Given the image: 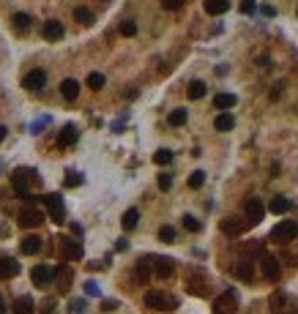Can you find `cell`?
<instances>
[{
    "label": "cell",
    "instance_id": "1",
    "mask_svg": "<svg viewBox=\"0 0 298 314\" xmlns=\"http://www.w3.org/2000/svg\"><path fill=\"white\" fill-rule=\"evenodd\" d=\"M145 306H150V309H159V312H172L175 306V298L167 293H159V290H150V293H145Z\"/></svg>",
    "mask_w": 298,
    "mask_h": 314
},
{
    "label": "cell",
    "instance_id": "2",
    "mask_svg": "<svg viewBox=\"0 0 298 314\" xmlns=\"http://www.w3.org/2000/svg\"><path fill=\"white\" fill-rule=\"evenodd\" d=\"M42 200H44L46 211H50V219H52V222H55V224H63V222H66V208H63V197H60V194H44Z\"/></svg>",
    "mask_w": 298,
    "mask_h": 314
},
{
    "label": "cell",
    "instance_id": "3",
    "mask_svg": "<svg viewBox=\"0 0 298 314\" xmlns=\"http://www.w3.org/2000/svg\"><path fill=\"white\" fill-rule=\"evenodd\" d=\"M28 178L38 180L36 170H16L14 175H11V189H14V191H16V197H22V200H25V197L30 194V189H28Z\"/></svg>",
    "mask_w": 298,
    "mask_h": 314
},
{
    "label": "cell",
    "instance_id": "4",
    "mask_svg": "<svg viewBox=\"0 0 298 314\" xmlns=\"http://www.w3.org/2000/svg\"><path fill=\"white\" fill-rule=\"evenodd\" d=\"M296 235H298V224L293 222V219H284V222H279V224L271 230V238H274V241H293Z\"/></svg>",
    "mask_w": 298,
    "mask_h": 314
},
{
    "label": "cell",
    "instance_id": "5",
    "mask_svg": "<svg viewBox=\"0 0 298 314\" xmlns=\"http://www.w3.org/2000/svg\"><path fill=\"white\" fill-rule=\"evenodd\" d=\"M30 282L42 290L50 287V284L55 282V268H50V265H36V268L30 271Z\"/></svg>",
    "mask_w": 298,
    "mask_h": 314
},
{
    "label": "cell",
    "instance_id": "6",
    "mask_svg": "<svg viewBox=\"0 0 298 314\" xmlns=\"http://www.w3.org/2000/svg\"><path fill=\"white\" fill-rule=\"evenodd\" d=\"M22 85H25L28 90H42L46 85V71H44V68H33V71H28L25 79H22Z\"/></svg>",
    "mask_w": 298,
    "mask_h": 314
},
{
    "label": "cell",
    "instance_id": "7",
    "mask_svg": "<svg viewBox=\"0 0 298 314\" xmlns=\"http://www.w3.org/2000/svg\"><path fill=\"white\" fill-rule=\"evenodd\" d=\"M44 222V213L36 211V208H25V211L20 213V227H25V230H30V227H38Z\"/></svg>",
    "mask_w": 298,
    "mask_h": 314
},
{
    "label": "cell",
    "instance_id": "8",
    "mask_svg": "<svg viewBox=\"0 0 298 314\" xmlns=\"http://www.w3.org/2000/svg\"><path fill=\"white\" fill-rule=\"evenodd\" d=\"M150 265H154V273L159 279H170L172 271H175V265H172L170 257H154V260H150Z\"/></svg>",
    "mask_w": 298,
    "mask_h": 314
},
{
    "label": "cell",
    "instance_id": "9",
    "mask_svg": "<svg viewBox=\"0 0 298 314\" xmlns=\"http://www.w3.org/2000/svg\"><path fill=\"white\" fill-rule=\"evenodd\" d=\"M214 314H236V295H232V293H224L222 298H216Z\"/></svg>",
    "mask_w": 298,
    "mask_h": 314
},
{
    "label": "cell",
    "instance_id": "10",
    "mask_svg": "<svg viewBox=\"0 0 298 314\" xmlns=\"http://www.w3.org/2000/svg\"><path fill=\"white\" fill-rule=\"evenodd\" d=\"M262 276H266L268 282H276V279L282 276V268H279L276 257H262Z\"/></svg>",
    "mask_w": 298,
    "mask_h": 314
},
{
    "label": "cell",
    "instance_id": "11",
    "mask_svg": "<svg viewBox=\"0 0 298 314\" xmlns=\"http://www.w3.org/2000/svg\"><path fill=\"white\" fill-rule=\"evenodd\" d=\"M246 216H249V222H252V224L262 222V216H266V208H262V202L257 200V197H252V200L246 202Z\"/></svg>",
    "mask_w": 298,
    "mask_h": 314
},
{
    "label": "cell",
    "instance_id": "12",
    "mask_svg": "<svg viewBox=\"0 0 298 314\" xmlns=\"http://www.w3.org/2000/svg\"><path fill=\"white\" fill-rule=\"evenodd\" d=\"M60 252H63V257H68V260H80V257H82V246H80L77 241H68V238H63V241H60Z\"/></svg>",
    "mask_w": 298,
    "mask_h": 314
},
{
    "label": "cell",
    "instance_id": "13",
    "mask_svg": "<svg viewBox=\"0 0 298 314\" xmlns=\"http://www.w3.org/2000/svg\"><path fill=\"white\" fill-rule=\"evenodd\" d=\"M63 33H66V30H63V25L58 19H50L44 25V38H46V41H60Z\"/></svg>",
    "mask_w": 298,
    "mask_h": 314
},
{
    "label": "cell",
    "instance_id": "14",
    "mask_svg": "<svg viewBox=\"0 0 298 314\" xmlns=\"http://www.w3.org/2000/svg\"><path fill=\"white\" fill-rule=\"evenodd\" d=\"M20 249H22V254H38L42 252V238L38 235H25L22 243H20Z\"/></svg>",
    "mask_w": 298,
    "mask_h": 314
},
{
    "label": "cell",
    "instance_id": "15",
    "mask_svg": "<svg viewBox=\"0 0 298 314\" xmlns=\"http://www.w3.org/2000/svg\"><path fill=\"white\" fill-rule=\"evenodd\" d=\"M20 273V263L11 257H3L0 260V279H14Z\"/></svg>",
    "mask_w": 298,
    "mask_h": 314
},
{
    "label": "cell",
    "instance_id": "16",
    "mask_svg": "<svg viewBox=\"0 0 298 314\" xmlns=\"http://www.w3.org/2000/svg\"><path fill=\"white\" fill-rule=\"evenodd\" d=\"M206 14H211V16H222L227 8H230V0H206Z\"/></svg>",
    "mask_w": 298,
    "mask_h": 314
},
{
    "label": "cell",
    "instance_id": "17",
    "mask_svg": "<svg viewBox=\"0 0 298 314\" xmlns=\"http://www.w3.org/2000/svg\"><path fill=\"white\" fill-rule=\"evenodd\" d=\"M238 104V98L232 96V93H216L214 96V107L216 109H232Z\"/></svg>",
    "mask_w": 298,
    "mask_h": 314
},
{
    "label": "cell",
    "instance_id": "18",
    "mask_svg": "<svg viewBox=\"0 0 298 314\" xmlns=\"http://www.w3.org/2000/svg\"><path fill=\"white\" fill-rule=\"evenodd\" d=\"M60 93H63V98L74 101V98L80 96V82H77V79H63V82H60Z\"/></svg>",
    "mask_w": 298,
    "mask_h": 314
},
{
    "label": "cell",
    "instance_id": "19",
    "mask_svg": "<svg viewBox=\"0 0 298 314\" xmlns=\"http://www.w3.org/2000/svg\"><path fill=\"white\" fill-rule=\"evenodd\" d=\"M77 137H80V131L74 129V126H66V129L60 131V137H58V145H60V148H68V145L77 142Z\"/></svg>",
    "mask_w": 298,
    "mask_h": 314
},
{
    "label": "cell",
    "instance_id": "20",
    "mask_svg": "<svg viewBox=\"0 0 298 314\" xmlns=\"http://www.w3.org/2000/svg\"><path fill=\"white\" fill-rule=\"evenodd\" d=\"M214 126H216V131H232L236 129V118H232L230 112H222L219 118L214 120Z\"/></svg>",
    "mask_w": 298,
    "mask_h": 314
},
{
    "label": "cell",
    "instance_id": "21",
    "mask_svg": "<svg viewBox=\"0 0 298 314\" xmlns=\"http://www.w3.org/2000/svg\"><path fill=\"white\" fill-rule=\"evenodd\" d=\"M290 208H293V202H290L288 197H274L271 205H268V211L271 213H288Z\"/></svg>",
    "mask_w": 298,
    "mask_h": 314
},
{
    "label": "cell",
    "instance_id": "22",
    "mask_svg": "<svg viewBox=\"0 0 298 314\" xmlns=\"http://www.w3.org/2000/svg\"><path fill=\"white\" fill-rule=\"evenodd\" d=\"M11 312H14V314H36V309H33V301L28 298V295H25V298H16V304L11 306Z\"/></svg>",
    "mask_w": 298,
    "mask_h": 314
},
{
    "label": "cell",
    "instance_id": "23",
    "mask_svg": "<svg viewBox=\"0 0 298 314\" xmlns=\"http://www.w3.org/2000/svg\"><path fill=\"white\" fill-rule=\"evenodd\" d=\"M222 232H224V235H241L244 222H238V219H224V222H222Z\"/></svg>",
    "mask_w": 298,
    "mask_h": 314
},
{
    "label": "cell",
    "instance_id": "24",
    "mask_svg": "<svg viewBox=\"0 0 298 314\" xmlns=\"http://www.w3.org/2000/svg\"><path fill=\"white\" fill-rule=\"evenodd\" d=\"M236 276H238V279H244V282H252V276H254V265L249 263V260L238 263V265H236Z\"/></svg>",
    "mask_w": 298,
    "mask_h": 314
},
{
    "label": "cell",
    "instance_id": "25",
    "mask_svg": "<svg viewBox=\"0 0 298 314\" xmlns=\"http://www.w3.org/2000/svg\"><path fill=\"white\" fill-rule=\"evenodd\" d=\"M140 222V211L137 208H128V211L124 213V219H120V224H124V230H134Z\"/></svg>",
    "mask_w": 298,
    "mask_h": 314
},
{
    "label": "cell",
    "instance_id": "26",
    "mask_svg": "<svg viewBox=\"0 0 298 314\" xmlns=\"http://www.w3.org/2000/svg\"><path fill=\"white\" fill-rule=\"evenodd\" d=\"M74 19L77 22H82V25H93V11L90 8H85V5H80V8H74Z\"/></svg>",
    "mask_w": 298,
    "mask_h": 314
},
{
    "label": "cell",
    "instance_id": "27",
    "mask_svg": "<svg viewBox=\"0 0 298 314\" xmlns=\"http://www.w3.org/2000/svg\"><path fill=\"white\" fill-rule=\"evenodd\" d=\"M206 93H208V88H206L202 79H194V82L189 85V98H194V101H197V98H202Z\"/></svg>",
    "mask_w": 298,
    "mask_h": 314
},
{
    "label": "cell",
    "instance_id": "28",
    "mask_svg": "<svg viewBox=\"0 0 298 314\" xmlns=\"http://www.w3.org/2000/svg\"><path fill=\"white\" fill-rule=\"evenodd\" d=\"M85 82H88V88H90V90H102L107 79H104V74L93 71V74H88V79H85Z\"/></svg>",
    "mask_w": 298,
    "mask_h": 314
},
{
    "label": "cell",
    "instance_id": "29",
    "mask_svg": "<svg viewBox=\"0 0 298 314\" xmlns=\"http://www.w3.org/2000/svg\"><path fill=\"white\" fill-rule=\"evenodd\" d=\"M11 22H14V30H20V33H25L28 27H30V16L28 14H14Z\"/></svg>",
    "mask_w": 298,
    "mask_h": 314
},
{
    "label": "cell",
    "instance_id": "30",
    "mask_svg": "<svg viewBox=\"0 0 298 314\" xmlns=\"http://www.w3.org/2000/svg\"><path fill=\"white\" fill-rule=\"evenodd\" d=\"M134 279H137L140 284H145L150 279V268H148V263H140L137 268H134Z\"/></svg>",
    "mask_w": 298,
    "mask_h": 314
},
{
    "label": "cell",
    "instance_id": "31",
    "mask_svg": "<svg viewBox=\"0 0 298 314\" xmlns=\"http://www.w3.org/2000/svg\"><path fill=\"white\" fill-rule=\"evenodd\" d=\"M154 161H156L159 167H167V164L172 161V153H170L167 148H162V150H156V153H154Z\"/></svg>",
    "mask_w": 298,
    "mask_h": 314
},
{
    "label": "cell",
    "instance_id": "32",
    "mask_svg": "<svg viewBox=\"0 0 298 314\" xmlns=\"http://www.w3.org/2000/svg\"><path fill=\"white\" fill-rule=\"evenodd\" d=\"M186 118H189V115H186V109H172L167 120H170V126H184Z\"/></svg>",
    "mask_w": 298,
    "mask_h": 314
},
{
    "label": "cell",
    "instance_id": "33",
    "mask_svg": "<svg viewBox=\"0 0 298 314\" xmlns=\"http://www.w3.org/2000/svg\"><path fill=\"white\" fill-rule=\"evenodd\" d=\"M202 183H206V172H202V170L192 172V178H189V189H202Z\"/></svg>",
    "mask_w": 298,
    "mask_h": 314
},
{
    "label": "cell",
    "instance_id": "34",
    "mask_svg": "<svg viewBox=\"0 0 298 314\" xmlns=\"http://www.w3.org/2000/svg\"><path fill=\"white\" fill-rule=\"evenodd\" d=\"M134 33H137V22L134 19L120 22V36H134Z\"/></svg>",
    "mask_w": 298,
    "mask_h": 314
},
{
    "label": "cell",
    "instance_id": "35",
    "mask_svg": "<svg viewBox=\"0 0 298 314\" xmlns=\"http://www.w3.org/2000/svg\"><path fill=\"white\" fill-rule=\"evenodd\" d=\"M63 183H66V189H74V186L82 183V175H80V172H66V180H63Z\"/></svg>",
    "mask_w": 298,
    "mask_h": 314
},
{
    "label": "cell",
    "instance_id": "36",
    "mask_svg": "<svg viewBox=\"0 0 298 314\" xmlns=\"http://www.w3.org/2000/svg\"><path fill=\"white\" fill-rule=\"evenodd\" d=\"M159 241L175 243V230H172V227H162V230H159Z\"/></svg>",
    "mask_w": 298,
    "mask_h": 314
},
{
    "label": "cell",
    "instance_id": "37",
    "mask_svg": "<svg viewBox=\"0 0 298 314\" xmlns=\"http://www.w3.org/2000/svg\"><path fill=\"white\" fill-rule=\"evenodd\" d=\"M184 227H186L189 232H200V230H202V224L197 222L194 216H184Z\"/></svg>",
    "mask_w": 298,
    "mask_h": 314
},
{
    "label": "cell",
    "instance_id": "38",
    "mask_svg": "<svg viewBox=\"0 0 298 314\" xmlns=\"http://www.w3.org/2000/svg\"><path fill=\"white\" fill-rule=\"evenodd\" d=\"M284 304H288V295H284V293H276V295L271 298V306H274V309H284Z\"/></svg>",
    "mask_w": 298,
    "mask_h": 314
},
{
    "label": "cell",
    "instance_id": "39",
    "mask_svg": "<svg viewBox=\"0 0 298 314\" xmlns=\"http://www.w3.org/2000/svg\"><path fill=\"white\" fill-rule=\"evenodd\" d=\"M170 186H172V175L162 172V175H159V189H162V191H170Z\"/></svg>",
    "mask_w": 298,
    "mask_h": 314
},
{
    "label": "cell",
    "instance_id": "40",
    "mask_svg": "<svg viewBox=\"0 0 298 314\" xmlns=\"http://www.w3.org/2000/svg\"><path fill=\"white\" fill-rule=\"evenodd\" d=\"M162 5H164L167 11H175V8H180V5H184V0H162Z\"/></svg>",
    "mask_w": 298,
    "mask_h": 314
},
{
    "label": "cell",
    "instance_id": "41",
    "mask_svg": "<svg viewBox=\"0 0 298 314\" xmlns=\"http://www.w3.org/2000/svg\"><path fill=\"white\" fill-rule=\"evenodd\" d=\"M85 295H93V298H98V284H96V282H88V284H85Z\"/></svg>",
    "mask_w": 298,
    "mask_h": 314
},
{
    "label": "cell",
    "instance_id": "42",
    "mask_svg": "<svg viewBox=\"0 0 298 314\" xmlns=\"http://www.w3.org/2000/svg\"><path fill=\"white\" fill-rule=\"evenodd\" d=\"M254 11V0H244L241 3V14H252Z\"/></svg>",
    "mask_w": 298,
    "mask_h": 314
},
{
    "label": "cell",
    "instance_id": "43",
    "mask_svg": "<svg viewBox=\"0 0 298 314\" xmlns=\"http://www.w3.org/2000/svg\"><path fill=\"white\" fill-rule=\"evenodd\" d=\"M102 309H104V312H115V309H118V301H104Z\"/></svg>",
    "mask_w": 298,
    "mask_h": 314
},
{
    "label": "cell",
    "instance_id": "44",
    "mask_svg": "<svg viewBox=\"0 0 298 314\" xmlns=\"http://www.w3.org/2000/svg\"><path fill=\"white\" fill-rule=\"evenodd\" d=\"M82 309H85V301H74V304H72V312L74 314H82Z\"/></svg>",
    "mask_w": 298,
    "mask_h": 314
},
{
    "label": "cell",
    "instance_id": "45",
    "mask_svg": "<svg viewBox=\"0 0 298 314\" xmlns=\"http://www.w3.org/2000/svg\"><path fill=\"white\" fill-rule=\"evenodd\" d=\"M262 14H266V16H274V14H276V8H274V5H262Z\"/></svg>",
    "mask_w": 298,
    "mask_h": 314
},
{
    "label": "cell",
    "instance_id": "46",
    "mask_svg": "<svg viewBox=\"0 0 298 314\" xmlns=\"http://www.w3.org/2000/svg\"><path fill=\"white\" fill-rule=\"evenodd\" d=\"M52 309H55V301L50 298V301H46V304H44V312H52Z\"/></svg>",
    "mask_w": 298,
    "mask_h": 314
},
{
    "label": "cell",
    "instance_id": "47",
    "mask_svg": "<svg viewBox=\"0 0 298 314\" xmlns=\"http://www.w3.org/2000/svg\"><path fill=\"white\" fill-rule=\"evenodd\" d=\"M8 312V306H6V301H3V295H0V314H6Z\"/></svg>",
    "mask_w": 298,
    "mask_h": 314
},
{
    "label": "cell",
    "instance_id": "48",
    "mask_svg": "<svg viewBox=\"0 0 298 314\" xmlns=\"http://www.w3.org/2000/svg\"><path fill=\"white\" fill-rule=\"evenodd\" d=\"M6 134H8V129H6V126H0V142L6 139Z\"/></svg>",
    "mask_w": 298,
    "mask_h": 314
},
{
    "label": "cell",
    "instance_id": "49",
    "mask_svg": "<svg viewBox=\"0 0 298 314\" xmlns=\"http://www.w3.org/2000/svg\"><path fill=\"white\" fill-rule=\"evenodd\" d=\"M288 314H298V309H290V312H288Z\"/></svg>",
    "mask_w": 298,
    "mask_h": 314
}]
</instances>
